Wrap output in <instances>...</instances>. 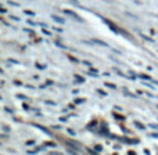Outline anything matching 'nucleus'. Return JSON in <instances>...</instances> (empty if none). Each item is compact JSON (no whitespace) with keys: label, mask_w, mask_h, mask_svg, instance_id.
Instances as JSON below:
<instances>
[{"label":"nucleus","mask_w":158,"mask_h":155,"mask_svg":"<svg viewBox=\"0 0 158 155\" xmlns=\"http://www.w3.org/2000/svg\"><path fill=\"white\" fill-rule=\"evenodd\" d=\"M93 43L100 44V46H103V47H108V44H107L106 42H103V40H97V39H93Z\"/></svg>","instance_id":"nucleus-4"},{"label":"nucleus","mask_w":158,"mask_h":155,"mask_svg":"<svg viewBox=\"0 0 158 155\" xmlns=\"http://www.w3.org/2000/svg\"><path fill=\"white\" fill-rule=\"evenodd\" d=\"M96 151H101V147H100V145H96Z\"/></svg>","instance_id":"nucleus-19"},{"label":"nucleus","mask_w":158,"mask_h":155,"mask_svg":"<svg viewBox=\"0 0 158 155\" xmlns=\"http://www.w3.org/2000/svg\"><path fill=\"white\" fill-rule=\"evenodd\" d=\"M142 38H143V39H146V40H148V42H153V39H150L148 36H146V35H142Z\"/></svg>","instance_id":"nucleus-12"},{"label":"nucleus","mask_w":158,"mask_h":155,"mask_svg":"<svg viewBox=\"0 0 158 155\" xmlns=\"http://www.w3.org/2000/svg\"><path fill=\"white\" fill-rule=\"evenodd\" d=\"M24 14H27V15H35V13H33V11H29V10H24Z\"/></svg>","instance_id":"nucleus-7"},{"label":"nucleus","mask_w":158,"mask_h":155,"mask_svg":"<svg viewBox=\"0 0 158 155\" xmlns=\"http://www.w3.org/2000/svg\"><path fill=\"white\" fill-rule=\"evenodd\" d=\"M44 145H52V147H57V145H56V143H52V141H46V143L43 144V147H44Z\"/></svg>","instance_id":"nucleus-9"},{"label":"nucleus","mask_w":158,"mask_h":155,"mask_svg":"<svg viewBox=\"0 0 158 155\" xmlns=\"http://www.w3.org/2000/svg\"><path fill=\"white\" fill-rule=\"evenodd\" d=\"M71 2L74 3V4H79V3H78V0H71Z\"/></svg>","instance_id":"nucleus-21"},{"label":"nucleus","mask_w":158,"mask_h":155,"mask_svg":"<svg viewBox=\"0 0 158 155\" xmlns=\"http://www.w3.org/2000/svg\"><path fill=\"white\" fill-rule=\"evenodd\" d=\"M136 126H137V128H139V129H144V126H143V125H140V123H136Z\"/></svg>","instance_id":"nucleus-16"},{"label":"nucleus","mask_w":158,"mask_h":155,"mask_svg":"<svg viewBox=\"0 0 158 155\" xmlns=\"http://www.w3.org/2000/svg\"><path fill=\"white\" fill-rule=\"evenodd\" d=\"M75 78H77V80L79 82V83H83V82H85V79L82 78V76H78V75H77V76H75Z\"/></svg>","instance_id":"nucleus-11"},{"label":"nucleus","mask_w":158,"mask_h":155,"mask_svg":"<svg viewBox=\"0 0 158 155\" xmlns=\"http://www.w3.org/2000/svg\"><path fill=\"white\" fill-rule=\"evenodd\" d=\"M33 126H35V128H38V129H39V130L44 132V133H46V134H49V136H50V132H49V130H47V129H46V128H43V126H40V125H36V123H35V125H33Z\"/></svg>","instance_id":"nucleus-5"},{"label":"nucleus","mask_w":158,"mask_h":155,"mask_svg":"<svg viewBox=\"0 0 158 155\" xmlns=\"http://www.w3.org/2000/svg\"><path fill=\"white\" fill-rule=\"evenodd\" d=\"M129 155H136V154H135V153H129Z\"/></svg>","instance_id":"nucleus-22"},{"label":"nucleus","mask_w":158,"mask_h":155,"mask_svg":"<svg viewBox=\"0 0 158 155\" xmlns=\"http://www.w3.org/2000/svg\"><path fill=\"white\" fill-rule=\"evenodd\" d=\"M140 78H142V79H146V80H153V79H151L150 76H148V75H144V74H143V75H140Z\"/></svg>","instance_id":"nucleus-8"},{"label":"nucleus","mask_w":158,"mask_h":155,"mask_svg":"<svg viewBox=\"0 0 158 155\" xmlns=\"http://www.w3.org/2000/svg\"><path fill=\"white\" fill-rule=\"evenodd\" d=\"M36 67H38L39 69H44V67H42V65H39V64H36Z\"/></svg>","instance_id":"nucleus-20"},{"label":"nucleus","mask_w":158,"mask_h":155,"mask_svg":"<svg viewBox=\"0 0 158 155\" xmlns=\"http://www.w3.org/2000/svg\"><path fill=\"white\" fill-rule=\"evenodd\" d=\"M107 86H110V87H111V89H115V86H114V84H111V83H108V82H107Z\"/></svg>","instance_id":"nucleus-15"},{"label":"nucleus","mask_w":158,"mask_h":155,"mask_svg":"<svg viewBox=\"0 0 158 155\" xmlns=\"http://www.w3.org/2000/svg\"><path fill=\"white\" fill-rule=\"evenodd\" d=\"M8 4H10V6H15V7H18V3H14V2H8Z\"/></svg>","instance_id":"nucleus-13"},{"label":"nucleus","mask_w":158,"mask_h":155,"mask_svg":"<svg viewBox=\"0 0 158 155\" xmlns=\"http://www.w3.org/2000/svg\"><path fill=\"white\" fill-rule=\"evenodd\" d=\"M47 104H50V105H56V103H53V101H46Z\"/></svg>","instance_id":"nucleus-18"},{"label":"nucleus","mask_w":158,"mask_h":155,"mask_svg":"<svg viewBox=\"0 0 158 155\" xmlns=\"http://www.w3.org/2000/svg\"><path fill=\"white\" fill-rule=\"evenodd\" d=\"M67 145H72V148H75V150H79V144L75 141H71V140H68L67 141Z\"/></svg>","instance_id":"nucleus-3"},{"label":"nucleus","mask_w":158,"mask_h":155,"mask_svg":"<svg viewBox=\"0 0 158 155\" xmlns=\"http://www.w3.org/2000/svg\"><path fill=\"white\" fill-rule=\"evenodd\" d=\"M32 144H35V141H33V140H31V141H27V145H32Z\"/></svg>","instance_id":"nucleus-14"},{"label":"nucleus","mask_w":158,"mask_h":155,"mask_svg":"<svg viewBox=\"0 0 158 155\" xmlns=\"http://www.w3.org/2000/svg\"><path fill=\"white\" fill-rule=\"evenodd\" d=\"M64 13H65V14H68V15H71L72 18H75V19H79V21H82V19L79 18V15H78V14H75L74 11H71V10H67V8H65V10H64Z\"/></svg>","instance_id":"nucleus-2"},{"label":"nucleus","mask_w":158,"mask_h":155,"mask_svg":"<svg viewBox=\"0 0 158 155\" xmlns=\"http://www.w3.org/2000/svg\"><path fill=\"white\" fill-rule=\"evenodd\" d=\"M101 19H103V21H104V22H106V24H107V25H108V27H110V29H111V31H112V32L118 33V29H117V27H115V25H114V24H112V22H110V21H108V19H106V18H101Z\"/></svg>","instance_id":"nucleus-1"},{"label":"nucleus","mask_w":158,"mask_h":155,"mask_svg":"<svg viewBox=\"0 0 158 155\" xmlns=\"http://www.w3.org/2000/svg\"><path fill=\"white\" fill-rule=\"evenodd\" d=\"M82 103H85V98H77L75 100V104H82Z\"/></svg>","instance_id":"nucleus-10"},{"label":"nucleus","mask_w":158,"mask_h":155,"mask_svg":"<svg viewBox=\"0 0 158 155\" xmlns=\"http://www.w3.org/2000/svg\"><path fill=\"white\" fill-rule=\"evenodd\" d=\"M11 18H13L14 21H19V18H18V17H14V15H11Z\"/></svg>","instance_id":"nucleus-17"},{"label":"nucleus","mask_w":158,"mask_h":155,"mask_svg":"<svg viewBox=\"0 0 158 155\" xmlns=\"http://www.w3.org/2000/svg\"><path fill=\"white\" fill-rule=\"evenodd\" d=\"M52 18H53V19H54V21H56V22H58V24H61V25H63V24H64V22H65V21H64V19H63V18H61V17H57V15H53V17H52Z\"/></svg>","instance_id":"nucleus-6"}]
</instances>
